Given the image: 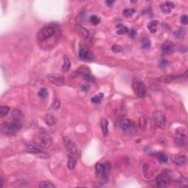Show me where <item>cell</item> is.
<instances>
[{"instance_id":"28","label":"cell","mask_w":188,"mask_h":188,"mask_svg":"<svg viewBox=\"0 0 188 188\" xmlns=\"http://www.w3.org/2000/svg\"><path fill=\"white\" fill-rule=\"evenodd\" d=\"M141 48L143 49H149V47H151V41L149 38H143L142 39L141 43Z\"/></svg>"},{"instance_id":"8","label":"cell","mask_w":188,"mask_h":188,"mask_svg":"<svg viewBox=\"0 0 188 188\" xmlns=\"http://www.w3.org/2000/svg\"><path fill=\"white\" fill-rule=\"evenodd\" d=\"M118 126H119V127L123 131L127 132V133L134 132L135 131V129H136L133 122L132 121H130V120L126 119V118L120 120L119 122H118Z\"/></svg>"},{"instance_id":"11","label":"cell","mask_w":188,"mask_h":188,"mask_svg":"<svg viewBox=\"0 0 188 188\" xmlns=\"http://www.w3.org/2000/svg\"><path fill=\"white\" fill-rule=\"evenodd\" d=\"M79 56L82 60L92 61L93 60V55L89 49L85 47H80L79 50Z\"/></svg>"},{"instance_id":"18","label":"cell","mask_w":188,"mask_h":188,"mask_svg":"<svg viewBox=\"0 0 188 188\" xmlns=\"http://www.w3.org/2000/svg\"><path fill=\"white\" fill-rule=\"evenodd\" d=\"M179 77L177 75L174 74H169V75H165V76L160 77V78L157 79L160 82L162 83H171V82L175 80L176 79L178 78Z\"/></svg>"},{"instance_id":"9","label":"cell","mask_w":188,"mask_h":188,"mask_svg":"<svg viewBox=\"0 0 188 188\" xmlns=\"http://www.w3.org/2000/svg\"><path fill=\"white\" fill-rule=\"evenodd\" d=\"M187 136L184 130H177L176 135L174 138V143L178 147H183L187 143Z\"/></svg>"},{"instance_id":"15","label":"cell","mask_w":188,"mask_h":188,"mask_svg":"<svg viewBox=\"0 0 188 188\" xmlns=\"http://www.w3.org/2000/svg\"><path fill=\"white\" fill-rule=\"evenodd\" d=\"M79 72L81 74H82L85 79H87V81H90V82L95 81V78H94V77H93V75L91 74V73H90L88 68L81 67L79 69Z\"/></svg>"},{"instance_id":"39","label":"cell","mask_w":188,"mask_h":188,"mask_svg":"<svg viewBox=\"0 0 188 188\" xmlns=\"http://www.w3.org/2000/svg\"><path fill=\"white\" fill-rule=\"evenodd\" d=\"M146 126H147V124H146V119L145 118H141V119H140V126H141V129H146Z\"/></svg>"},{"instance_id":"3","label":"cell","mask_w":188,"mask_h":188,"mask_svg":"<svg viewBox=\"0 0 188 188\" xmlns=\"http://www.w3.org/2000/svg\"><path fill=\"white\" fill-rule=\"evenodd\" d=\"M21 128V122L18 121H15V120H11L10 121L4 122L1 126V132L4 135H8V136L15 134L18 130H20Z\"/></svg>"},{"instance_id":"12","label":"cell","mask_w":188,"mask_h":188,"mask_svg":"<svg viewBox=\"0 0 188 188\" xmlns=\"http://www.w3.org/2000/svg\"><path fill=\"white\" fill-rule=\"evenodd\" d=\"M157 186L159 187H165L168 186L170 179L166 174L162 173L159 175L156 179Z\"/></svg>"},{"instance_id":"1","label":"cell","mask_w":188,"mask_h":188,"mask_svg":"<svg viewBox=\"0 0 188 188\" xmlns=\"http://www.w3.org/2000/svg\"><path fill=\"white\" fill-rule=\"evenodd\" d=\"M52 138L50 133L44 129H41L37 132L35 137V143L39 147L47 149L51 146Z\"/></svg>"},{"instance_id":"14","label":"cell","mask_w":188,"mask_h":188,"mask_svg":"<svg viewBox=\"0 0 188 188\" xmlns=\"http://www.w3.org/2000/svg\"><path fill=\"white\" fill-rule=\"evenodd\" d=\"M161 49L163 53L166 54V55H170L172 54L173 52L174 49V46L173 44L171 41H166L163 43V44L162 45Z\"/></svg>"},{"instance_id":"31","label":"cell","mask_w":188,"mask_h":188,"mask_svg":"<svg viewBox=\"0 0 188 188\" xmlns=\"http://www.w3.org/2000/svg\"><path fill=\"white\" fill-rule=\"evenodd\" d=\"M39 187L42 188H55V186L49 181H41L39 184Z\"/></svg>"},{"instance_id":"4","label":"cell","mask_w":188,"mask_h":188,"mask_svg":"<svg viewBox=\"0 0 188 188\" xmlns=\"http://www.w3.org/2000/svg\"><path fill=\"white\" fill-rule=\"evenodd\" d=\"M132 87L134 93L138 98H143L146 95V87L141 79L134 78L132 82Z\"/></svg>"},{"instance_id":"34","label":"cell","mask_w":188,"mask_h":188,"mask_svg":"<svg viewBox=\"0 0 188 188\" xmlns=\"http://www.w3.org/2000/svg\"><path fill=\"white\" fill-rule=\"evenodd\" d=\"M100 21H101V18L98 16H95V15L90 17V22H91L93 25H97V24H99Z\"/></svg>"},{"instance_id":"22","label":"cell","mask_w":188,"mask_h":188,"mask_svg":"<svg viewBox=\"0 0 188 188\" xmlns=\"http://www.w3.org/2000/svg\"><path fill=\"white\" fill-rule=\"evenodd\" d=\"M159 24V21L157 20H152L148 24V29L151 33L154 34L157 32V27Z\"/></svg>"},{"instance_id":"19","label":"cell","mask_w":188,"mask_h":188,"mask_svg":"<svg viewBox=\"0 0 188 188\" xmlns=\"http://www.w3.org/2000/svg\"><path fill=\"white\" fill-rule=\"evenodd\" d=\"M44 121L48 126H52L56 124L57 118H55V115H52V114H47L44 118Z\"/></svg>"},{"instance_id":"5","label":"cell","mask_w":188,"mask_h":188,"mask_svg":"<svg viewBox=\"0 0 188 188\" xmlns=\"http://www.w3.org/2000/svg\"><path fill=\"white\" fill-rule=\"evenodd\" d=\"M63 143H64L66 150L68 151V155H72V156L78 157L77 146L75 144L74 142L68 137H64L63 138Z\"/></svg>"},{"instance_id":"25","label":"cell","mask_w":188,"mask_h":188,"mask_svg":"<svg viewBox=\"0 0 188 188\" xmlns=\"http://www.w3.org/2000/svg\"><path fill=\"white\" fill-rule=\"evenodd\" d=\"M71 67V62L69 60L68 58L66 56H64V60H63V64L62 66L63 71H67Z\"/></svg>"},{"instance_id":"42","label":"cell","mask_w":188,"mask_h":188,"mask_svg":"<svg viewBox=\"0 0 188 188\" xmlns=\"http://www.w3.org/2000/svg\"><path fill=\"white\" fill-rule=\"evenodd\" d=\"M167 65L168 61L165 60H161V62H160V66H162V67H165Z\"/></svg>"},{"instance_id":"38","label":"cell","mask_w":188,"mask_h":188,"mask_svg":"<svg viewBox=\"0 0 188 188\" xmlns=\"http://www.w3.org/2000/svg\"><path fill=\"white\" fill-rule=\"evenodd\" d=\"M128 32H129V36L131 38H134L136 37L137 31L136 30H135L134 28H131L130 30L129 29V31H128Z\"/></svg>"},{"instance_id":"36","label":"cell","mask_w":188,"mask_h":188,"mask_svg":"<svg viewBox=\"0 0 188 188\" xmlns=\"http://www.w3.org/2000/svg\"><path fill=\"white\" fill-rule=\"evenodd\" d=\"M111 49H112V52H115V53H118V52H121L122 48H121V46L118 45V44H114L112 47V48H111Z\"/></svg>"},{"instance_id":"43","label":"cell","mask_w":188,"mask_h":188,"mask_svg":"<svg viewBox=\"0 0 188 188\" xmlns=\"http://www.w3.org/2000/svg\"><path fill=\"white\" fill-rule=\"evenodd\" d=\"M114 3H115V1H111V0L110 1H106V4H107L109 7H111Z\"/></svg>"},{"instance_id":"2","label":"cell","mask_w":188,"mask_h":188,"mask_svg":"<svg viewBox=\"0 0 188 188\" xmlns=\"http://www.w3.org/2000/svg\"><path fill=\"white\" fill-rule=\"evenodd\" d=\"M111 170V165L110 162L106 164L98 163L95 165V171H96L97 179L101 184H106L108 181V176Z\"/></svg>"},{"instance_id":"37","label":"cell","mask_w":188,"mask_h":188,"mask_svg":"<svg viewBox=\"0 0 188 188\" xmlns=\"http://www.w3.org/2000/svg\"><path fill=\"white\" fill-rule=\"evenodd\" d=\"M175 34L176 36L179 37V38H182L185 35V30H184V28H180L179 30H177V32Z\"/></svg>"},{"instance_id":"26","label":"cell","mask_w":188,"mask_h":188,"mask_svg":"<svg viewBox=\"0 0 188 188\" xmlns=\"http://www.w3.org/2000/svg\"><path fill=\"white\" fill-rule=\"evenodd\" d=\"M116 27H117V29H118V30H117V33H118V35L125 34V33H126V32H128V31H129V28H128V27H126V26L122 25V24H118V25L116 26Z\"/></svg>"},{"instance_id":"30","label":"cell","mask_w":188,"mask_h":188,"mask_svg":"<svg viewBox=\"0 0 188 188\" xmlns=\"http://www.w3.org/2000/svg\"><path fill=\"white\" fill-rule=\"evenodd\" d=\"M103 97H104V95L103 93H98V95H95V96L92 97L91 98V102L93 103V104H98L102 100Z\"/></svg>"},{"instance_id":"17","label":"cell","mask_w":188,"mask_h":188,"mask_svg":"<svg viewBox=\"0 0 188 188\" xmlns=\"http://www.w3.org/2000/svg\"><path fill=\"white\" fill-rule=\"evenodd\" d=\"M74 30H75V32L77 33L79 36L81 37V38H86L87 37H88L89 33L88 32H87V30H86L85 28H84L83 27H82V26L77 24L74 27Z\"/></svg>"},{"instance_id":"27","label":"cell","mask_w":188,"mask_h":188,"mask_svg":"<svg viewBox=\"0 0 188 188\" xmlns=\"http://www.w3.org/2000/svg\"><path fill=\"white\" fill-rule=\"evenodd\" d=\"M135 13V10L133 8H127L123 10V16L126 18H129L132 17Z\"/></svg>"},{"instance_id":"40","label":"cell","mask_w":188,"mask_h":188,"mask_svg":"<svg viewBox=\"0 0 188 188\" xmlns=\"http://www.w3.org/2000/svg\"><path fill=\"white\" fill-rule=\"evenodd\" d=\"M188 22V16L187 15H183L181 17V23L183 24H187Z\"/></svg>"},{"instance_id":"35","label":"cell","mask_w":188,"mask_h":188,"mask_svg":"<svg viewBox=\"0 0 188 188\" xmlns=\"http://www.w3.org/2000/svg\"><path fill=\"white\" fill-rule=\"evenodd\" d=\"M60 100L58 99V98H56V99L53 101V103H52V107L53 109H55V110H58V109L60 108Z\"/></svg>"},{"instance_id":"7","label":"cell","mask_w":188,"mask_h":188,"mask_svg":"<svg viewBox=\"0 0 188 188\" xmlns=\"http://www.w3.org/2000/svg\"><path fill=\"white\" fill-rule=\"evenodd\" d=\"M153 120L155 125L160 129H164L165 127L166 118L164 112L162 111H156L153 114Z\"/></svg>"},{"instance_id":"24","label":"cell","mask_w":188,"mask_h":188,"mask_svg":"<svg viewBox=\"0 0 188 188\" xmlns=\"http://www.w3.org/2000/svg\"><path fill=\"white\" fill-rule=\"evenodd\" d=\"M101 129H102V132L104 134V136L107 135L108 134V126H109V122L106 118H103L101 120Z\"/></svg>"},{"instance_id":"13","label":"cell","mask_w":188,"mask_h":188,"mask_svg":"<svg viewBox=\"0 0 188 188\" xmlns=\"http://www.w3.org/2000/svg\"><path fill=\"white\" fill-rule=\"evenodd\" d=\"M171 160L173 162V163L177 166H181L185 164L187 161V157L184 155L180 154H172L171 156Z\"/></svg>"},{"instance_id":"33","label":"cell","mask_w":188,"mask_h":188,"mask_svg":"<svg viewBox=\"0 0 188 188\" xmlns=\"http://www.w3.org/2000/svg\"><path fill=\"white\" fill-rule=\"evenodd\" d=\"M38 94V96L41 97V98H46L48 96V95H49V93H48V90L47 88H45V87H42V88L40 89Z\"/></svg>"},{"instance_id":"32","label":"cell","mask_w":188,"mask_h":188,"mask_svg":"<svg viewBox=\"0 0 188 188\" xmlns=\"http://www.w3.org/2000/svg\"><path fill=\"white\" fill-rule=\"evenodd\" d=\"M9 111H10V107L7 106H1L0 108V116L3 118L8 114Z\"/></svg>"},{"instance_id":"20","label":"cell","mask_w":188,"mask_h":188,"mask_svg":"<svg viewBox=\"0 0 188 188\" xmlns=\"http://www.w3.org/2000/svg\"><path fill=\"white\" fill-rule=\"evenodd\" d=\"M77 162V157L72 156V155H68V168L70 170H72L75 168Z\"/></svg>"},{"instance_id":"10","label":"cell","mask_w":188,"mask_h":188,"mask_svg":"<svg viewBox=\"0 0 188 188\" xmlns=\"http://www.w3.org/2000/svg\"><path fill=\"white\" fill-rule=\"evenodd\" d=\"M48 80L52 84L57 86H63L65 84V78L63 75L59 74H51L47 76Z\"/></svg>"},{"instance_id":"41","label":"cell","mask_w":188,"mask_h":188,"mask_svg":"<svg viewBox=\"0 0 188 188\" xmlns=\"http://www.w3.org/2000/svg\"><path fill=\"white\" fill-rule=\"evenodd\" d=\"M89 85H83L82 86V90H84V91H88L89 90Z\"/></svg>"},{"instance_id":"6","label":"cell","mask_w":188,"mask_h":188,"mask_svg":"<svg viewBox=\"0 0 188 188\" xmlns=\"http://www.w3.org/2000/svg\"><path fill=\"white\" fill-rule=\"evenodd\" d=\"M55 33V29L53 27L49 25L43 27L37 35V38L40 41H45V40L50 38Z\"/></svg>"},{"instance_id":"29","label":"cell","mask_w":188,"mask_h":188,"mask_svg":"<svg viewBox=\"0 0 188 188\" xmlns=\"http://www.w3.org/2000/svg\"><path fill=\"white\" fill-rule=\"evenodd\" d=\"M157 158L158 159L159 161L162 163H165V162H168V157L166 156L165 154L162 153V152H159V153H157L156 154Z\"/></svg>"},{"instance_id":"16","label":"cell","mask_w":188,"mask_h":188,"mask_svg":"<svg viewBox=\"0 0 188 188\" xmlns=\"http://www.w3.org/2000/svg\"><path fill=\"white\" fill-rule=\"evenodd\" d=\"M174 8V4L172 1H166L160 4V9L164 13H170Z\"/></svg>"},{"instance_id":"44","label":"cell","mask_w":188,"mask_h":188,"mask_svg":"<svg viewBox=\"0 0 188 188\" xmlns=\"http://www.w3.org/2000/svg\"><path fill=\"white\" fill-rule=\"evenodd\" d=\"M2 186H3V180H2V179L1 178V182H0V187H2Z\"/></svg>"},{"instance_id":"23","label":"cell","mask_w":188,"mask_h":188,"mask_svg":"<svg viewBox=\"0 0 188 188\" xmlns=\"http://www.w3.org/2000/svg\"><path fill=\"white\" fill-rule=\"evenodd\" d=\"M22 117H23L22 112H21L19 110H18V109H15V110L12 111V113H11L12 120L20 121L21 118H22Z\"/></svg>"},{"instance_id":"21","label":"cell","mask_w":188,"mask_h":188,"mask_svg":"<svg viewBox=\"0 0 188 188\" xmlns=\"http://www.w3.org/2000/svg\"><path fill=\"white\" fill-rule=\"evenodd\" d=\"M26 150H27V152H30V153L36 154H39L40 153L42 152L41 149H39L38 147H37V146L32 144L27 145V146H26Z\"/></svg>"}]
</instances>
